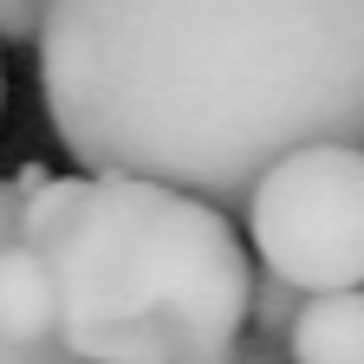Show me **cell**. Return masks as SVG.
Listing matches in <instances>:
<instances>
[{"mask_svg": "<svg viewBox=\"0 0 364 364\" xmlns=\"http://www.w3.org/2000/svg\"><path fill=\"white\" fill-rule=\"evenodd\" d=\"M254 364H273V358H254Z\"/></svg>", "mask_w": 364, "mask_h": 364, "instance_id": "obj_10", "label": "cell"}, {"mask_svg": "<svg viewBox=\"0 0 364 364\" xmlns=\"http://www.w3.org/2000/svg\"><path fill=\"white\" fill-rule=\"evenodd\" d=\"M46 20V0H0V39L7 46H33Z\"/></svg>", "mask_w": 364, "mask_h": 364, "instance_id": "obj_8", "label": "cell"}, {"mask_svg": "<svg viewBox=\"0 0 364 364\" xmlns=\"http://www.w3.org/2000/svg\"><path fill=\"white\" fill-rule=\"evenodd\" d=\"M241 208L260 273H273L299 299L364 287V150H293L247 189Z\"/></svg>", "mask_w": 364, "mask_h": 364, "instance_id": "obj_3", "label": "cell"}, {"mask_svg": "<svg viewBox=\"0 0 364 364\" xmlns=\"http://www.w3.org/2000/svg\"><path fill=\"white\" fill-rule=\"evenodd\" d=\"M0 345H14V351L53 345V287H46V267L20 241L0 247Z\"/></svg>", "mask_w": 364, "mask_h": 364, "instance_id": "obj_5", "label": "cell"}, {"mask_svg": "<svg viewBox=\"0 0 364 364\" xmlns=\"http://www.w3.org/2000/svg\"><path fill=\"white\" fill-rule=\"evenodd\" d=\"M287 364H364V287L306 293L287 326Z\"/></svg>", "mask_w": 364, "mask_h": 364, "instance_id": "obj_4", "label": "cell"}, {"mask_svg": "<svg viewBox=\"0 0 364 364\" xmlns=\"http://www.w3.org/2000/svg\"><path fill=\"white\" fill-rule=\"evenodd\" d=\"M293 312H299V293H293V287H280L273 273H254V287H247V326H254L260 351H267V345H287Z\"/></svg>", "mask_w": 364, "mask_h": 364, "instance_id": "obj_7", "label": "cell"}, {"mask_svg": "<svg viewBox=\"0 0 364 364\" xmlns=\"http://www.w3.org/2000/svg\"><path fill=\"white\" fill-rule=\"evenodd\" d=\"M46 182H53V169H46V163H33V169H20V176H0V247L14 241L20 202H26L33 189H46ZM0 364H78V358L59 351V345H39V351H14V345H0Z\"/></svg>", "mask_w": 364, "mask_h": 364, "instance_id": "obj_6", "label": "cell"}, {"mask_svg": "<svg viewBox=\"0 0 364 364\" xmlns=\"http://www.w3.org/2000/svg\"><path fill=\"white\" fill-rule=\"evenodd\" d=\"M39 98L85 176L241 208L293 150H364V0H46Z\"/></svg>", "mask_w": 364, "mask_h": 364, "instance_id": "obj_1", "label": "cell"}, {"mask_svg": "<svg viewBox=\"0 0 364 364\" xmlns=\"http://www.w3.org/2000/svg\"><path fill=\"white\" fill-rule=\"evenodd\" d=\"M14 241L46 267L53 345L78 364H254V260L228 208L136 176H53Z\"/></svg>", "mask_w": 364, "mask_h": 364, "instance_id": "obj_2", "label": "cell"}, {"mask_svg": "<svg viewBox=\"0 0 364 364\" xmlns=\"http://www.w3.org/2000/svg\"><path fill=\"white\" fill-rule=\"evenodd\" d=\"M0 105H7V78H0Z\"/></svg>", "mask_w": 364, "mask_h": 364, "instance_id": "obj_9", "label": "cell"}]
</instances>
